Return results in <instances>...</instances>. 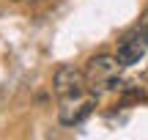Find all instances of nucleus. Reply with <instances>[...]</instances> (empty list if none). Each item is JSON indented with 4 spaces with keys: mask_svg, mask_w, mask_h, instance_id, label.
<instances>
[{
    "mask_svg": "<svg viewBox=\"0 0 148 140\" xmlns=\"http://www.w3.org/2000/svg\"><path fill=\"white\" fill-rule=\"evenodd\" d=\"M118 71H121L118 58H112V55H96V58H90L88 66H85V82H88V88L93 93L112 91V88L121 85Z\"/></svg>",
    "mask_w": 148,
    "mask_h": 140,
    "instance_id": "1",
    "label": "nucleus"
},
{
    "mask_svg": "<svg viewBox=\"0 0 148 140\" xmlns=\"http://www.w3.org/2000/svg\"><path fill=\"white\" fill-rule=\"evenodd\" d=\"M145 36H148L145 30H137V33L123 36L121 41H118V52H115L118 63H121V66H134V63H140L143 55H145V49H148Z\"/></svg>",
    "mask_w": 148,
    "mask_h": 140,
    "instance_id": "3",
    "label": "nucleus"
},
{
    "mask_svg": "<svg viewBox=\"0 0 148 140\" xmlns=\"http://www.w3.org/2000/svg\"><path fill=\"white\" fill-rule=\"evenodd\" d=\"M90 110H93V99L82 93V96H74V99H63V104L58 110V118L63 126H77L90 115Z\"/></svg>",
    "mask_w": 148,
    "mask_h": 140,
    "instance_id": "4",
    "label": "nucleus"
},
{
    "mask_svg": "<svg viewBox=\"0 0 148 140\" xmlns=\"http://www.w3.org/2000/svg\"><path fill=\"white\" fill-rule=\"evenodd\" d=\"M145 44H148V36H145Z\"/></svg>",
    "mask_w": 148,
    "mask_h": 140,
    "instance_id": "5",
    "label": "nucleus"
},
{
    "mask_svg": "<svg viewBox=\"0 0 148 140\" xmlns=\"http://www.w3.org/2000/svg\"><path fill=\"white\" fill-rule=\"evenodd\" d=\"M14 3H19V0H14Z\"/></svg>",
    "mask_w": 148,
    "mask_h": 140,
    "instance_id": "6",
    "label": "nucleus"
},
{
    "mask_svg": "<svg viewBox=\"0 0 148 140\" xmlns=\"http://www.w3.org/2000/svg\"><path fill=\"white\" fill-rule=\"evenodd\" d=\"M88 82H85V71L74 69L71 63H63L55 69L52 74V91L58 93L60 99H74V96H82Z\"/></svg>",
    "mask_w": 148,
    "mask_h": 140,
    "instance_id": "2",
    "label": "nucleus"
}]
</instances>
